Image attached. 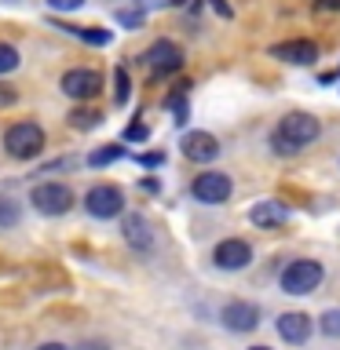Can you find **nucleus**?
<instances>
[{"mask_svg": "<svg viewBox=\"0 0 340 350\" xmlns=\"http://www.w3.org/2000/svg\"><path fill=\"white\" fill-rule=\"evenodd\" d=\"M318 321H322V332L326 336H340V310H326Z\"/></svg>", "mask_w": 340, "mask_h": 350, "instance_id": "obj_21", "label": "nucleus"}, {"mask_svg": "<svg viewBox=\"0 0 340 350\" xmlns=\"http://www.w3.org/2000/svg\"><path fill=\"white\" fill-rule=\"evenodd\" d=\"M285 219H289V208L278 204V201H260V204L249 208V223H252V226H263V230L282 226Z\"/></svg>", "mask_w": 340, "mask_h": 350, "instance_id": "obj_13", "label": "nucleus"}, {"mask_svg": "<svg viewBox=\"0 0 340 350\" xmlns=\"http://www.w3.org/2000/svg\"><path fill=\"white\" fill-rule=\"evenodd\" d=\"M183 153L191 161H216L219 157V142H216V135H208V131H194V135L183 139Z\"/></svg>", "mask_w": 340, "mask_h": 350, "instance_id": "obj_14", "label": "nucleus"}, {"mask_svg": "<svg viewBox=\"0 0 340 350\" xmlns=\"http://www.w3.org/2000/svg\"><path fill=\"white\" fill-rule=\"evenodd\" d=\"M114 81H117V103H125V98H128V73H125V70H117V73H114Z\"/></svg>", "mask_w": 340, "mask_h": 350, "instance_id": "obj_23", "label": "nucleus"}, {"mask_svg": "<svg viewBox=\"0 0 340 350\" xmlns=\"http://www.w3.org/2000/svg\"><path fill=\"white\" fill-rule=\"evenodd\" d=\"M282 292H289V295H311L318 284H322V262H315V259H293L289 267L282 270Z\"/></svg>", "mask_w": 340, "mask_h": 350, "instance_id": "obj_2", "label": "nucleus"}, {"mask_svg": "<svg viewBox=\"0 0 340 350\" xmlns=\"http://www.w3.org/2000/svg\"><path fill=\"white\" fill-rule=\"evenodd\" d=\"M322 8H329V11H340V0H318Z\"/></svg>", "mask_w": 340, "mask_h": 350, "instance_id": "obj_27", "label": "nucleus"}, {"mask_svg": "<svg viewBox=\"0 0 340 350\" xmlns=\"http://www.w3.org/2000/svg\"><path fill=\"white\" fill-rule=\"evenodd\" d=\"M219 317H223V325L230 332H252V328L260 325V310L252 303H227Z\"/></svg>", "mask_w": 340, "mask_h": 350, "instance_id": "obj_11", "label": "nucleus"}, {"mask_svg": "<svg viewBox=\"0 0 340 350\" xmlns=\"http://www.w3.org/2000/svg\"><path fill=\"white\" fill-rule=\"evenodd\" d=\"M19 70V51L11 44H0V73H11Z\"/></svg>", "mask_w": 340, "mask_h": 350, "instance_id": "obj_19", "label": "nucleus"}, {"mask_svg": "<svg viewBox=\"0 0 340 350\" xmlns=\"http://www.w3.org/2000/svg\"><path fill=\"white\" fill-rule=\"evenodd\" d=\"M11 223H19V204L0 197V226H11Z\"/></svg>", "mask_w": 340, "mask_h": 350, "instance_id": "obj_20", "label": "nucleus"}, {"mask_svg": "<svg viewBox=\"0 0 340 350\" xmlns=\"http://www.w3.org/2000/svg\"><path fill=\"white\" fill-rule=\"evenodd\" d=\"M318 131H322V124L311 113H289L271 131V146H274V153H300L307 142L318 139Z\"/></svg>", "mask_w": 340, "mask_h": 350, "instance_id": "obj_1", "label": "nucleus"}, {"mask_svg": "<svg viewBox=\"0 0 340 350\" xmlns=\"http://www.w3.org/2000/svg\"><path fill=\"white\" fill-rule=\"evenodd\" d=\"M62 92L70 98H95L103 92V77L95 70H66L62 73Z\"/></svg>", "mask_w": 340, "mask_h": 350, "instance_id": "obj_9", "label": "nucleus"}, {"mask_svg": "<svg viewBox=\"0 0 340 350\" xmlns=\"http://www.w3.org/2000/svg\"><path fill=\"white\" fill-rule=\"evenodd\" d=\"M278 336L285 343H307V336H311V317L300 314V310H289L278 317Z\"/></svg>", "mask_w": 340, "mask_h": 350, "instance_id": "obj_12", "label": "nucleus"}, {"mask_svg": "<svg viewBox=\"0 0 340 350\" xmlns=\"http://www.w3.org/2000/svg\"><path fill=\"white\" fill-rule=\"evenodd\" d=\"M150 131H147V124H128V131H125V139H132V142H143Z\"/></svg>", "mask_w": 340, "mask_h": 350, "instance_id": "obj_24", "label": "nucleus"}, {"mask_svg": "<svg viewBox=\"0 0 340 350\" xmlns=\"http://www.w3.org/2000/svg\"><path fill=\"white\" fill-rule=\"evenodd\" d=\"M212 259H216L219 270H245L252 262V248L241 237H227V241H219V245H216Z\"/></svg>", "mask_w": 340, "mask_h": 350, "instance_id": "obj_8", "label": "nucleus"}, {"mask_svg": "<svg viewBox=\"0 0 340 350\" xmlns=\"http://www.w3.org/2000/svg\"><path fill=\"white\" fill-rule=\"evenodd\" d=\"M139 164H147V168H158V164H165L161 153H147V157H139Z\"/></svg>", "mask_w": 340, "mask_h": 350, "instance_id": "obj_26", "label": "nucleus"}, {"mask_svg": "<svg viewBox=\"0 0 340 350\" xmlns=\"http://www.w3.org/2000/svg\"><path fill=\"white\" fill-rule=\"evenodd\" d=\"M117 22H121V26H132V29H136V26H143V11H121Z\"/></svg>", "mask_w": 340, "mask_h": 350, "instance_id": "obj_22", "label": "nucleus"}, {"mask_svg": "<svg viewBox=\"0 0 340 350\" xmlns=\"http://www.w3.org/2000/svg\"><path fill=\"white\" fill-rule=\"evenodd\" d=\"M143 62H147L154 73H175L183 66V51H180V44H172V40H154L150 48L143 51Z\"/></svg>", "mask_w": 340, "mask_h": 350, "instance_id": "obj_7", "label": "nucleus"}, {"mask_svg": "<svg viewBox=\"0 0 340 350\" xmlns=\"http://www.w3.org/2000/svg\"><path fill=\"white\" fill-rule=\"evenodd\" d=\"M121 157H125V146H106V150H95L92 157H88V164H92V168H103V164H114Z\"/></svg>", "mask_w": 340, "mask_h": 350, "instance_id": "obj_17", "label": "nucleus"}, {"mask_svg": "<svg viewBox=\"0 0 340 350\" xmlns=\"http://www.w3.org/2000/svg\"><path fill=\"white\" fill-rule=\"evenodd\" d=\"M230 190H234V183H230V175H223V172H202L191 183V193L202 204H223L230 197Z\"/></svg>", "mask_w": 340, "mask_h": 350, "instance_id": "obj_6", "label": "nucleus"}, {"mask_svg": "<svg viewBox=\"0 0 340 350\" xmlns=\"http://www.w3.org/2000/svg\"><path fill=\"white\" fill-rule=\"evenodd\" d=\"M271 55L282 62H293V66H311L318 59V44L315 40H285V44H274Z\"/></svg>", "mask_w": 340, "mask_h": 350, "instance_id": "obj_10", "label": "nucleus"}, {"mask_svg": "<svg viewBox=\"0 0 340 350\" xmlns=\"http://www.w3.org/2000/svg\"><path fill=\"white\" fill-rule=\"evenodd\" d=\"M37 350H70V347H62V343H44V347H37Z\"/></svg>", "mask_w": 340, "mask_h": 350, "instance_id": "obj_28", "label": "nucleus"}, {"mask_svg": "<svg viewBox=\"0 0 340 350\" xmlns=\"http://www.w3.org/2000/svg\"><path fill=\"white\" fill-rule=\"evenodd\" d=\"M249 350H271V347H249Z\"/></svg>", "mask_w": 340, "mask_h": 350, "instance_id": "obj_30", "label": "nucleus"}, {"mask_svg": "<svg viewBox=\"0 0 340 350\" xmlns=\"http://www.w3.org/2000/svg\"><path fill=\"white\" fill-rule=\"evenodd\" d=\"M84 208H88V215H95V219H114L125 212V193L117 190V186H92V190L84 193Z\"/></svg>", "mask_w": 340, "mask_h": 350, "instance_id": "obj_5", "label": "nucleus"}, {"mask_svg": "<svg viewBox=\"0 0 340 350\" xmlns=\"http://www.w3.org/2000/svg\"><path fill=\"white\" fill-rule=\"evenodd\" d=\"M81 4H84V0H48V8H55V11H73Z\"/></svg>", "mask_w": 340, "mask_h": 350, "instance_id": "obj_25", "label": "nucleus"}, {"mask_svg": "<svg viewBox=\"0 0 340 350\" xmlns=\"http://www.w3.org/2000/svg\"><path fill=\"white\" fill-rule=\"evenodd\" d=\"M84 350H103V347H95V343H88V347H84Z\"/></svg>", "mask_w": 340, "mask_h": 350, "instance_id": "obj_29", "label": "nucleus"}, {"mask_svg": "<svg viewBox=\"0 0 340 350\" xmlns=\"http://www.w3.org/2000/svg\"><path fill=\"white\" fill-rule=\"evenodd\" d=\"M143 4H158V0H143Z\"/></svg>", "mask_w": 340, "mask_h": 350, "instance_id": "obj_31", "label": "nucleus"}, {"mask_svg": "<svg viewBox=\"0 0 340 350\" xmlns=\"http://www.w3.org/2000/svg\"><path fill=\"white\" fill-rule=\"evenodd\" d=\"M29 204L40 215H66L73 208V190L62 183H40L29 190Z\"/></svg>", "mask_w": 340, "mask_h": 350, "instance_id": "obj_4", "label": "nucleus"}, {"mask_svg": "<svg viewBox=\"0 0 340 350\" xmlns=\"http://www.w3.org/2000/svg\"><path fill=\"white\" fill-rule=\"evenodd\" d=\"M4 146H8L11 157L29 161L44 150V131H40V124H33V120H19V124H11L4 131Z\"/></svg>", "mask_w": 340, "mask_h": 350, "instance_id": "obj_3", "label": "nucleus"}, {"mask_svg": "<svg viewBox=\"0 0 340 350\" xmlns=\"http://www.w3.org/2000/svg\"><path fill=\"white\" fill-rule=\"evenodd\" d=\"M70 124H73V128H95V124H99V113H95V109H73V113H70Z\"/></svg>", "mask_w": 340, "mask_h": 350, "instance_id": "obj_18", "label": "nucleus"}, {"mask_svg": "<svg viewBox=\"0 0 340 350\" xmlns=\"http://www.w3.org/2000/svg\"><path fill=\"white\" fill-rule=\"evenodd\" d=\"M125 241L136 248H150V226L143 215H128L125 219Z\"/></svg>", "mask_w": 340, "mask_h": 350, "instance_id": "obj_15", "label": "nucleus"}, {"mask_svg": "<svg viewBox=\"0 0 340 350\" xmlns=\"http://www.w3.org/2000/svg\"><path fill=\"white\" fill-rule=\"evenodd\" d=\"M66 33H73V37H81L88 44H110V29H92V26H84V29H77V26H59Z\"/></svg>", "mask_w": 340, "mask_h": 350, "instance_id": "obj_16", "label": "nucleus"}]
</instances>
